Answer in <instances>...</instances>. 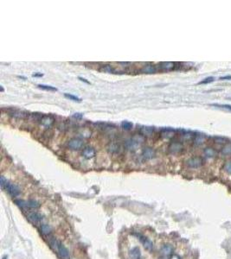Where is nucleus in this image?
Instances as JSON below:
<instances>
[{"label": "nucleus", "mask_w": 231, "mask_h": 259, "mask_svg": "<svg viewBox=\"0 0 231 259\" xmlns=\"http://www.w3.org/2000/svg\"><path fill=\"white\" fill-rule=\"evenodd\" d=\"M84 145V141L80 138L70 139L68 143V147L72 151H78L81 149Z\"/></svg>", "instance_id": "nucleus-3"}, {"label": "nucleus", "mask_w": 231, "mask_h": 259, "mask_svg": "<svg viewBox=\"0 0 231 259\" xmlns=\"http://www.w3.org/2000/svg\"><path fill=\"white\" fill-rule=\"evenodd\" d=\"M219 79H220V80H229V79H231V75H226V76L220 77Z\"/></svg>", "instance_id": "nucleus-33"}, {"label": "nucleus", "mask_w": 231, "mask_h": 259, "mask_svg": "<svg viewBox=\"0 0 231 259\" xmlns=\"http://www.w3.org/2000/svg\"><path fill=\"white\" fill-rule=\"evenodd\" d=\"M107 151L112 154H118L121 151V147L118 143L113 142V143H110L107 146Z\"/></svg>", "instance_id": "nucleus-7"}, {"label": "nucleus", "mask_w": 231, "mask_h": 259, "mask_svg": "<svg viewBox=\"0 0 231 259\" xmlns=\"http://www.w3.org/2000/svg\"><path fill=\"white\" fill-rule=\"evenodd\" d=\"M215 80V77H213V76H210V77H207V78H205L204 79H203V80H201L200 82L198 83L199 85H206V84H210V83H211V82H213Z\"/></svg>", "instance_id": "nucleus-30"}, {"label": "nucleus", "mask_w": 231, "mask_h": 259, "mask_svg": "<svg viewBox=\"0 0 231 259\" xmlns=\"http://www.w3.org/2000/svg\"><path fill=\"white\" fill-rule=\"evenodd\" d=\"M41 231L44 235H49V233L51 232V227L49 226V225H43L41 226Z\"/></svg>", "instance_id": "nucleus-28"}, {"label": "nucleus", "mask_w": 231, "mask_h": 259, "mask_svg": "<svg viewBox=\"0 0 231 259\" xmlns=\"http://www.w3.org/2000/svg\"><path fill=\"white\" fill-rule=\"evenodd\" d=\"M222 154L223 156H230L231 155V144H226L222 149Z\"/></svg>", "instance_id": "nucleus-21"}, {"label": "nucleus", "mask_w": 231, "mask_h": 259, "mask_svg": "<svg viewBox=\"0 0 231 259\" xmlns=\"http://www.w3.org/2000/svg\"><path fill=\"white\" fill-rule=\"evenodd\" d=\"M223 169L226 173H228L229 175H231V161L226 162L223 166Z\"/></svg>", "instance_id": "nucleus-32"}, {"label": "nucleus", "mask_w": 231, "mask_h": 259, "mask_svg": "<svg viewBox=\"0 0 231 259\" xmlns=\"http://www.w3.org/2000/svg\"><path fill=\"white\" fill-rule=\"evenodd\" d=\"M43 75V73H33V74H32L33 77H42Z\"/></svg>", "instance_id": "nucleus-36"}, {"label": "nucleus", "mask_w": 231, "mask_h": 259, "mask_svg": "<svg viewBox=\"0 0 231 259\" xmlns=\"http://www.w3.org/2000/svg\"><path fill=\"white\" fill-rule=\"evenodd\" d=\"M144 142H145V137L140 134H137V135H134L131 138L127 140L125 146L129 151H134L138 150L140 146L143 144Z\"/></svg>", "instance_id": "nucleus-1"}, {"label": "nucleus", "mask_w": 231, "mask_h": 259, "mask_svg": "<svg viewBox=\"0 0 231 259\" xmlns=\"http://www.w3.org/2000/svg\"><path fill=\"white\" fill-rule=\"evenodd\" d=\"M101 70H103L104 72L106 73H116L115 69L113 67V66H111V65H104V66L101 67Z\"/></svg>", "instance_id": "nucleus-27"}, {"label": "nucleus", "mask_w": 231, "mask_h": 259, "mask_svg": "<svg viewBox=\"0 0 231 259\" xmlns=\"http://www.w3.org/2000/svg\"><path fill=\"white\" fill-rule=\"evenodd\" d=\"M96 151L93 147H86L82 151V156L87 159H91L93 157H95Z\"/></svg>", "instance_id": "nucleus-6"}, {"label": "nucleus", "mask_w": 231, "mask_h": 259, "mask_svg": "<svg viewBox=\"0 0 231 259\" xmlns=\"http://www.w3.org/2000/svg\"><path fill=\"white\" fill-rule=\"evenodd\" d=\"M121 127L125 131H130L133 129L134 125H133V123H131L129 121H123L121 123Z\"/></svg>", "instance_id": "nucleus-23"}, {"label": "nucleus", "mask_w": 231, "mask_h": 259, "mask_svg": "<svg viewBox=\"0 0 231 259\" xmlns=\"http://www.w3.org/2000/svg\"><path fill=\"white\" fill-rule=\"evenodd\" d=\"M213 140L216 144H223L226 143L227 141V138H223V137H220V136H216V137H214L213 138Z\"/></svg>", "instance_id": "nucleus-24"}, {"label": "nucleus", "mask_w": 231, "mask_h": 259, "mask_svg": "<svg viewBox=\"0 0 231 259\" xmlns=\"http://www.w3.org/2000/svg\"><path fill=\"white\" fill-rule=\"evenodd\" d=\"M203 154H204L205 157L212 158V157H216L217 153H216V150H215L214 148H212V147H207V148L204 149V151H203Z\"/></svg>", "instance_id": "nucleus-16"}, {"label": "nucleus", "mask_w": 231, "mask_h": 259, "mask_svg": "<svg viewBox=\"0 0 231 259\" xmlns=\"http://www.w3.org/2000/svg\"><path fill=\"white\" fill-rule=\"evenodd\" d=\"M142 157L144 160H150L155 157V151L152 148H146L142 152Z\"/></svg>", "instance_id": "nucleus-8"}, {"label": "nucleus", "mask_w": 231, "mask_h": 259, "mask_svg": "<svg viewBox=\"0 0 231 259\" xmlns=\"http://www.w3.org/2000/svg\"><path fill=\"white\" fill-rule=\"evenodd\" d=\"M170 259H181V258H180V257H179V256H177V255H176V254H172V255L170 256Z\"/></svg>", "instance_id": "nucleus-34"}, {"label": "nucleus", "mask_w": 231, "mask_h": 259, "mask_svg": "<svg viewBox=\"0 0 231 259\" xmlns=\"http://www.w3.org/2000/svg\"><path fill=\"white\" fill-rule=\"evenodd\" d=\"M57 251H58V252L62 258L68 259V257H69L68 251L67 250V248L64 247L60 242H58V244H57Z\"/></svg>", "instance_id": "nucleus-9"}, {"label": "nucleus", "mask_w": 231, "mask_h": 259, "mask_svg": "<svg viewBox=\"0 0 231 259\" xmlns=\"http://www.w3.org/2000/svg\"><path fill=\"white\" fill-rule=\"evenodd\" d=\"M15 203L19 207H21V208H23V209L28 207V206H27V201L22 200V199H16V200H15Z\"/></svg>", "instance_id": "nucleus-31"}, {"label": "nucleus", "mask_w": 231, "mask_h": 259, "mask_svg": "<svg viewBox=\"0 0 231 259\" xmlns=\"http://www.w3.org/2000/svg\"><path fill=\"white\" fill-rule=\"evenodd\" d=\"M41 123L44 126L50 127L52 125V124L54 123V119L49 116H43L41 118Z\"/></svg>", "instance_id": "nucleus-17"}, {"label": "nucleus", "mask_w": 231, "mask_h": 259, "mask_svg": "<svg viewBox=\"0 0 231 259\" xmlns=\"http://www.w3.org/2000/svg\"><path fill=\"white\" fill-rule=\"evenodd\" d=\"M129 256H130L131 259H140L141 253H140V249L138 247L133 248L129 252Z\"/></svg>", "instance_id": "nucleus-15"}, {"label": "nucleus", "mask_w": 231, "mask_h": 259, "mask_svg": "<svg viewBox=\"0 0 231 259\" xmlns=\"http://www.w3.org/2000/svg\"><path fill=\"white\" fill-rule=\"evenodd\" d=\"M79 79L80 80H81V81H84V82H86L87 84H90V82H89V81H87L86 79H83V78H81V77H79Z\"/></svg>", "instance_id": "nucleus-37"}, {"label": "nucleus", "mask_w": 231, "mask_h": 259, "mask_svg": "<svg viewBox=\"0 0 231 259\" xmlns=\"http://www.w3.org/2000/svg\"><path fill=\"white\" fill-rule=\"evenodd\" d=\"M210 105L220 109H225V110H228V111H230L231 112V105H228V104H223H223H211Z\"/></svg>", "instance_id": "nucleus-22"}, {"label": "nucleus", "mask_w": 231, "mask_h": 259, "mask_svg": "<svg viewBox=\"0 0 231 259\" xmlns=\"http://www.w3.org/2000/svg\"><path fill=\"white\" fill-rule=\"evenodd\" d=\"M27 206L30 207V208H37L40 206V204L37 202V200H34V199H30L27 201Z\"/></svg>", "instance_id": "nucleus-26"}, {"label": "nucleus", "mask_w": 231, "mask_h": 259, "mask_svg": "<svg viewBox=\"0 0 231 259\" xmlns=\"http://www.w3.org/2000/svg\"><path fill=\"white\" fill-rule=\"evenodd\" d=\"M160 134H161V137L163 138L170 139L175 136V131L173 129H170V128H165V129H163L161 131Z\"/></svg>", "instance_id": "nucleus-10"}, {"label": "nucleus", "mask_w": 231, "mask_h": 259, "mask_svg": "<svg viewBox=\"0 0 231 259\" xmlns=\"http://www.w3.org/2000/svg\"><path fill=\"white\" fill-rule=\"evenodd\" d=\"M141 72L145 73H154L157 72V67L154 65H146L141 69Z\"/></svg>", "instance_id": "nucleus-18"}, {"label": "nucleus", "mask_w": 231, "mask_h": 259, "mask_svg": "<svg viewBox=\"0 0 231 259\" xmlns=\"http://www.w3.org/2000/svg\"><path fill=\"white\" fill-rule=\"evenodd\" d=\"M154 130H155L154 127L143 126L140 129V132H141V135L144 137H151L154 133Z\"/></svg>", "instance_id": "nucleus-11"}, {"label": "nucleus", "mask_w": 231, "mask_h": 259, "mask_svg": "<svg viewBox=\"0 0 231 259\" xmlns=\"http://www.w3.org/2000/svg\"><path fill=\"white\" fill-rule=\"evenodd\" d=\"M74 118H82V115L81 114V113H75V114L74 115Z\"/></svg>", "instance_id": "nucleus-35"}, {"label": "nucleus", "mask_w": 231, "mask_h": 259, "mask_svg": "<svg viewBox=\"0 0 231 259\" xmlns=\"http://www.w3.org/2000/svg\"><path fill=\"white\" fill-rule=\"evenodd\" d=\"M162 252L165 255V256H171L172 252H173V247L170 245V244H166L164 245V247L162 248Z\"/></svg>", "instance_id": "nucleus-20"}, {"label": "nucleus", "mask_w": 231, "mask_h": 259, "mask_svg": "<svg viewBox=\"0 0 231 259\" xmlns=\"http://www.w3.org/2000/svg\"><path fill=\"white\" fill-rule=\"evenodd\" d=\"M28 219H29V220L31 222L36 224L39 223L42 220V216L39 213H37V212H32L28 216Z\"/></svg>", "instance_id": "nucleus-13"}, {"label": "nucleus", "mask_w": 231, "mask_h": 259, "mask_svg": "<svg viewBox=\"0 0 231 259\" xmlns=\"http://www.w3.org/2000/svg\"><path fill=\"white\" fill-rule=\"evenodd\" d=\"M205 139H206V137H205V135H203V134H201V133H198V134L195 135L194 144L196 145L203 144L205 142Z\"/></svg>", "instance_id": "nucleus-14"}, {"label": "nucleus", "mask_w": 231, "mask_h": 259, "mask_svg": "<svg viewBox=\"0 0 231 259\" xmlns=\"http://www.w3.org/2000/svg\"><path fill=\"white\" fill-rule=\"evenodd\" d=\"M183 150V146L180 142H177V141L171 142L170 146H169V151L173 154H178V153L182 152Z\"/></svg>", "instance_id": "nucleus-5"}, {"label": "nucleus", "mask_w": 231, "mask_h": 259, "mask_svg": "<svg viewBox=\"0 0 231 259\" xmlns=\"http://www.w3.org/2000/svg\"><path fill=\"white\" fill-rule=\"evenodd\" d=\"M38 87L41 89H43V90L50 91V92H56L57 91V88H55V86H48V85H38Z\"/></svg>", "instance_id": "nucleus-25"}, {"label": "nucleus", "mask_w": 231, "mask_h": 259, "mask_svg": "<svg viewBox=\"0 0 231 259\" xmlns=\"http://www.w3.org/2000/svg\"><path fill=\"white\" fill-rule=\"evenodd\" d=\"M160 68L164 71H171L175 68V63L166 61V62H161L160 63Z\"/></svg>", "instance_id": "nucleus-12"}, {"label": "nucleus", "mask_w": 231, "mask_h": 259, "mask_svg": "<svg viewBox=\"0 0 231 259\" xmlns=\"http://www.w3.org/2000/svg\"><path fill=\"white\" fill-rule=\"evenodd\" d=\"M4 189H6L7 192L10 193L12 197H16V196H18L19 193H20L19 187H18L17 185H15V184H13V183H11V182H9L8 181H7L6 184H5V187H4Z\"/></svg>", "instance_id": "nucleus-4"}, {"label": "nucleus", "mask_w": 231, "mask_h": 259, "mask_svg": "<svg viewBox=\"0 0 231 259\" xmlns=\"http://www.w3.org/2000/svg\"><path fill=\"white\" fill-rule=\"evenodd\" d=\"M64 96L65 98H67L70 100H73V101H76V102H81V99H80L79 97H76L73 95V94H70V93H64Z\"/></svg>", "instance_id": "nucleus-29"}, {"label": "nucleus", "mask_w": 231, "mask_h": 259, "mask_svg": "<svg viewBox=\"0 0 231 259\" xmlns=\"http://www.w3.org/2000/svg\"><path fill=\"white\" fill-rule=\"evenodd\" d=\"M186 163L187 166L191 169H197L203 164V159L201 157H193L188 159Z\"/></svg>", "instance_id": "nucleus-2"}, {"label": "nucleus", "mask_w": 231, "mask_h": 259, "mask_svg": "<svg viewBox=\"0 0 231 259\" xmlns=\"http://www.w3.org/2000/svg\"><path fill=\"white\" fill-rule=\"evenodd\" d=\"M140 241L142 242V244H143L144 247L146 248V249H147V250H149V251H151V250L152 249V247H153L152 242L150 241L148 238H145V237H140Z\"/></svg>", "instance_id": "nucleus-19"}]
</instances>
